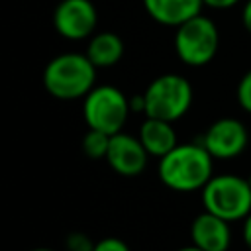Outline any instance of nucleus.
<instances>
[{
  "mask_svg": "<svg viewBox=\"0 0 251 251\" xmlns=\"http://www.w3.org/2000/svg\"><path fill=\"white\" fill-rule=\"evenodd\" d=\"M247 180H249V184H251V175H249V176H247Z\"/></svg>",
  "mask_w": 251,
  "mask_h": 251,
  "instance_id": "nucleus-22",
  "label": "nucleus"
},
{
  "mask_svg": "<svg viewBox=\"0 0 251 251\" xmlns=\"http://www.w3.org/2000/svg\"><path fill=\"white\" fill-rule=\"evenodd\" d=\"M43 86L57 100L84 98L96 86V67L86 53L55 55L43 69Z\"/></svg>",
  "mask_w": 251,
  "mask_h": 251,
  "instance_id": "nucleus-2",
  "label": "nucleus"
},
{
  "mask_svg": "<svg viewBox=\"0 0 251 251\" xmlns=\"http://www.w3.org/2000/svg\"><path fill=\"white\" fill-rule=\"evenodd\" d=\"M235 94H237V102H239L241 110L247 112V114H251V71H247L241 76Z\"/></svg>",
  "mask_w": 251,
  "mask_h": 251,
  "instance_id": "nucleus-15",
  "label": "nucleus"
},
{
  "mask_svg": "<svg viewBox=\"0 0 251 251\" xmlns=\"http://www.w3.org/2000/svg\"><path fill=\"white\" fill-rule=\"evenodd\" d=\"M149 157L151 155L147 153V149L143 147L139 137L129 135L126 131L114 133L110 137L106 163L118 175H122V176H137L139 173L145 171Z\"/></svg>",
  "mask_w": 251,
  "mask_h": 251,
  "instance_id": "nucleus-9",
  "label": "nucleus"
},
{
  "mask_svg": "<svg viewBox=\"0 0 251 251\" xmlns=\"http://www.w3.org/2000/svg\"><path fill=\"white\" fill-rule=\"evenodd\" d=\"M98 25V12L92 0H61L53 12L55 31L71 41L90 39Z\"/></svg>",
  "mask_w": 251,
  "mask_h": 251,
  "instance_id": "nucleus-7",
  "label": "nucleus"
},
{
  "mask_svg": "<svg viewBox=\"0 0 251 251\" xmlns=\"http://www.w3.org/2000/svg\"><path fill=\"white\" fill-rule=\"evenodd\" d=\"M86 57L96 69L114 67L124 57V39L114 31L94 33L86 43Z\"/></svg>",
  "mask_w": 251,
  "mask_h": 251,
  "instance_id": "nucleus-13",
  "label": "nucleus"
},
{
  "mask_svg": "<svg viewBox=\"0 0 251 251\" xmlns=\"http://www.w3.org/2000/svg\"><path fill=\"white\" fill-rule=\"evenodd\" d=\"M202 2L206 8H212V10H229L235 4H239V0H202Z\"/></svg>",
  "mask_w": 251,
  "mask_h": 251,
  "instance_id": "nucleus-17",
  "label": "nucleus"
},
{
  "mask_svg": "<svg viewBox=\"0 0 251 251\" xmlns=\"http://www.w3.org/2000/svg\"><path fill=\"white\" fill-rule=\"evenodd\" d=\"M161 182L175 192L202 190L214 176V157L202 143H178L159 159Z\"/></svg>",
  "mask_w": 251,
  "mask_h": 251,
  "instance_id": "nucleus-1",
  "label": "nucleus"
},
{
  "mask_svg": "<svg viewBox=\"0 0 251 251\" xmlns=\"http://www.w3.org/2000/svg\"><path fill=\"white\" fill-rule=\"evenodd\" d=\"M92 251H129V247L120 237H104L94 243Z\"/></svg>",
  "mask_w": 251,
  "mask_h": 251,
  "instance_id": "nucleus-16",
  "label": "nucleus"
},
{
  "mask_svg": "<svg viewBox=\"0 0 251 251\" xmlns=\"http://www.w3.org/2000/svg\"><path fill=\"white\" fill-rule=\"evenodd\" d=\"M249 133L243 122L235 118H220L202 135V145L210 151L214 159H233L241 155L247 147Z\"/></svg>",
  "mask_w": 251,
  "mask_h": 251,
  "instance_id": "nucleus-8",
  "label": "nucleus"
},
{
  "mask_svg": "<svg viewBox=\"0 0 251 251\" xmlns=\"http://www.w3.org/2000/svg\"><path fill=\"white\" fill-rule=\"evenodd\" d=\"M175 53L188 67L208 65L220 47V31L212 18L202 12L175 27Z\"/></svg>",
  "mask_w": 251,
  "mask_h": 251,
  "instance_id": "nucleus-6",
  "label": "nucleus"
},
{
  "mask_svg": "<svg viewBox=\"0 0 251 251\" xmlns=\"http://www.w3.org/2000/svg\"><path fill=\"white\" fill-rule=\"evenodd\" d=\"M145 116L147 118H159L167 122L180 120L192 106V84L182 75L165 73L153 78L145 92Z\"/></svg>",
  "mask_w": 251,
  "mask_h": 251,
  "instance_id": "nucleus-4",
  "label": "nucleus"
},
{
  "mask_svg": "<svg viewBox=\"0 0 251 251\" xmlns=\"http://www.w3.org/2000/svg\"><path fill=\"white\" fill-rule=\"evenodd\" d=\"M147 149L151 157H165L169 151H173L178 145L176 131L173 127V122L159 120V118H147L139 126V135H137Z\"/></svg>",
  "mask_w": 251,
  "mask_h": 251,
  "instance_id": "nucleus-12",
  "label": "nucleus"
},
{
  "mask_svg": "<svg viewBox=\"0 0 251 251\" xmlns=\"http://www.w3.org/2000/svg\"><path fill=\"white\" fill-rule=\"evenodd\" d=\"M110 137L112 135H108L104 131L88 129L86 135L82 137V151H84V155L90 157V159H106Z\"/></svg>",
  "mask_w": 251,
  "mask_h": 251,
  "instance_id": "nucleus-14",
  "label": "nucleus"
},
{
  "mask_svg": "<svg viewBox=\"0 0 251 251\" xmlns=\"http://www.w3.org/2000/svg\"><path fill=\"white\" fill-rule=\"evenodd\" d=\"M204 210L227 220H245L251 214V184L239 175H214L200 190Z\"/></svg>",
  "mask_w": 251,
  "mask_h": 251,
  "instance_id": "nucleus-3",
  "label": "nucleus"
},
{
  "mask_svg": "<svg viewBox=\"0 0 251 251\" xmlns=\"http://www.w3.org/2000/svg\"><path fill=\"white\" fill-rule=\"evenodd\" d=\"M176 251H202V249H200V247H196V245H192V243H190V245H186V247H180V249H176Z\"/></svg>",
  "mask_w": 251,
  "mask_h": 251,
  "instance_id": "nucleus-20",
  "label": "nucleus"
},
{
  "mask_svg": "<svg viewBox=\"0 0 251 251\" xmlns=\"http://www.w3.org/2000/svg\"><path fill=\"white\" fill-rule=\"evenodd\" d=\"M190 241L202 251H227L231 243L229 222L204 210L190 224Z\"/></svg>",
  "mask_w": 251,
  "mask_h": 251,
  "instance_id": "nucleus-10",
  "label": "nucleus"
},
{
  "mask_svg": "<svg viewBox=\"0 0 251 251\" xmlns=\"http://www.w3.org/2000/svg\"><path fill=\"white\" fill-rule=\"evenodd\" d=\"M149 18L167 27H178L186 20L198 16L204 8L202 0H141Z\"/></svg>",
  "mask_w": 251,
  "mask_h": 251,
  "instance_id": "nucleus-11",
  "label": "nucleus"
},
{
  "mask_svg": "<svg viewBox=\"0 0 251 251\" xmlns=\"http://www.w3.org/2000/svg\"><path fill=\"white\" fill-rule=\"evenodd\" d=\"M129 114V96L114 84H96L82 98V116L88 129H98L108 135L120 133Z\"/></svg>",
  "mask_w": 251,
  "mask_h": 251,
  "instance_id": "nucleus-5",
  "label": "nucleus"
},
{
  "mask_svg": "<svg viewBox=\"0 0 251 251\" xmlns=\"http://www.w3.org/2000/svg\"><path fill=\"white\" fill-rule=\"evenodd\" d=\"M241 24L245 27L247 33H251V0H247L243 4V10H241Z\"/></svg>",
  "mask_w": 251,
  "mask_h": 251,
  "instance_id": "nucleus-18",
  "label": "nucleus"
},
{
  "mask_svg": "<svg viewBox=\"0 0 251 251\" xmlns=\"http://www.w3.org/2000/svg\"><path fill=\"white\" fill-rule=\"evenodd\" d=\"M241 237H243V243L245 247L251 251V214L243 220V229H241Z\"/></svg>",
  "mask_w": 251,
  "mask_h": 251,
  "instance_id": "nucleus-19",
  "label": "nucleus"
},
{
  "mask_svg": "<svg viewBox=\"0 0 251 251\" xmlns=\"http://www.w3.org/2000/svg\"><path fill=\"white\" fill-rule=\"evenodd\" d=\"M31 251H55V249H49V247H35V249H31Z\"/></svg>",
  "mask_w": 251,
  "mask_h": 251,
  "instance_id": "nucleus-21",
  "label": "nucleus"
}]
</instances>
